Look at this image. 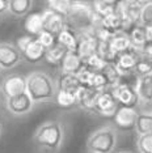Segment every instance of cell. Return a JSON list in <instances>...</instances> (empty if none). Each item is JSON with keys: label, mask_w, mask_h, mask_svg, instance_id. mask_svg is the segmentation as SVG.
I'll use <instances>...</instances> for the list:
<instances>
[{"label": "cell", "mask_w": 152, "mask_h": 153, "mask_svg": "<svg viewBox=\"0 0 152 153\" xmlns=\"http://www.w3.org/2000/svg\"><path fill=\"white\" fill-rule=\"evenodd\" d=\"M26 93L34 103L46 102L55 98L57 84L49 75L43 72H33L26 77Z\"/></svg>", "instance_id": "2"}, {"label": "cell", "mask_w": 152, "mask_h": 153, "mask_svg": "<svg viewBox=\"0 0 152 153\" xmlns=\"http://www.w3.org/2000/svg\"><path fill=\"white\" fill-rule=\"evenodd\" d=\"M134 74H135L138 77L152 75V59L146 56V55H143V56L140 58V60L138 62Z\"/></svg>", "instance_id": "31"}, {"label": "cell", "mask_w": 152, "mask_h": 153, "mask_svg": "<svg viewBox=\"0 0 152 153\" xmlns=\"http://www.w3.org/2000/svg\"><path fill=\"white\" fill-rule=\"evenodd\" d=\"M129 37H130V42H131V47L134 50H138L143 54L144 48L148 45V34H147V27H144L143 25H136L129 32Z\"/></svg>", "instance_id": "18"}, {"label": "cell", "mask_w": 152, "mask_h": 153, "mask_svg": "<svg viewBox=\"0 0 152 153\" xmlns=\"http://www.w3.org/2000/svg\"><path fill=\"white\" fill-rule=\"evenodd\" d=\"M118 107H119V105H118L115 97L113 94L112 89H106V90H102V92L100 93L97 102H96L95 114L112 118L114 114H115V111Z\"/></svg>", "instance_id": "11"}, {"label": "cell", "mask_w": 152, "mask_h": 153, "mask_svg": "<svg viewBox=\"0 0 152 153\" xmlns=\"http://www.w3.org/2000/svg\"><path fill=\"white\" fill-rule=\"evenodd\" d=\"M117 144V134L113 128L104 127L95 131L87 141L91 153H112Z\"/></svg>", "instance_id": "4"}, {"label": "cell", "mask_w": 152, "mask_h": 153, "mask_svg": "<svg viewBox=\"0 0 152 153\" xmlns=\"http://www.w3.org/2000/svg\"><path fill=\"white\" fill-rule=\"evenodd\" d=\"M54 100L58 103V106L64 107V109H70V107L77 105V94L63 92V90H57Z\"/></svg>", "instance_id": "28"}, {"label": "cell", "mask_w": 152, "mask_h": 153, "mask_svg": "<svg viewBox=\"0 0 152 153\" xmlns=\"http://www.w3.org/2000/svg\"><path fill=\"white\" fill-rule=\"evenodd\" d=\"M104 75L106 76V79H108V82H109V88L113 89L115 88L117 85L121 84V80H122V75L119 74V71L117 69V67L114 65L113 63H109L106 65L105 68H104Z\"/></svg>", "instance_id": "30"}, {"label": "cell", "mask_w": 152, "mask_h": 153, "mask_svg": "<svg viewBox=\"0 0 152 153\" xmlns=\"http://www.w3.org/2000/svg\"><path fill=\"white\" fill-rule=\"evenodd\" d=\"M109 45H110V47L113 48V51L117 55H119V54L125 53V51H127V50H130L131 48V42H130L129 33L121 32V33L113 34V37L110 38V41H109Z\"/></svg>", "instance_id": "23"}, {"label": "cell", "mask_w": 152, "mask_h": 153, "mask_svg": "<svg viewBox=\"0 0 152 153\" xmlns=\"http://www.w3.org/2000/svg\"><path fill=\"white\" fill-rule=\"evenodd\" d=\"M93 76H95V72L91 71L88 68H83L77 75V79L80 81V84L83 88H92V81H93Z\"/></svg>", "instance_id": "37"}, {"label": "cell", "mask_w": 152, "mask_h": 153, "mask_svg": "<svg viewBox=\"0 0 152 153\" xmlns=\"http://www.w3.org/2000/svg\"><path fill=\"white\" fill-rule=\"evenodd\" d=\"M147 34H148V43H152V27L147 29Z\"/></svg>", "instance_id": "40"}, {"label": "cell", "mask_w": 152, "mask_h": 153, "mask_svg": "<svg viewBox=\"0 0 152 153\" xmlns=\"http://www.w3.org/2000/svg\"><path fill=\"white\" fill-rule=\"evenodd\" d=\"M114 97H115L117 102L122 107H130V109H135L140 101V97L136 92V88L133 85L126 84V82H121L115 88L112 89Z\"/></svg>", "instance_id": "7"}, {"label": "cell", "mask_w": 152, "mask_h": 153, "mask_svg": "<svg viewBox=\"0 0 152 153\" xmlns=\"http://www.w3.org/2000/svg\"><path fill=\"white\" fill-rule=\"evenodd\" d=\"M81 89H83V86L76 75L60 74L57 80V90H63V92L77 94Z\"/></svg>", "instance_id": "20"}, {"label": "cell", "mask_w": 152, "mask_h": 153, "mask_svg": "<svg viewBox=\"0 0 152 153\" xmlns=\"http://www.w3.org/2000/svg\"><path fill=\"white\" fill-rule=\"evenodd\" d=\"M139 113L135 109L119 106L115 114L112 117V120L118 130L121 131H133L136 127V120Z\"/></svg>", "instance_id": "10"}, {"label": "cell", "mask_w": 152, "mask_h": 153, "mask_svg": "<svg viewBox=\"0 0 152 153\" xmlns=\"http://www.w3.org/2000/svg\"><path fill=\"white\" fill-rule=\"evenodd\" d=\"M93 9L81 1H72L71 11L67 16V25L76 33H84L92 30Z\"/></svg>", "instance_id": "3"}, {"label": "cell", "mask_w": 152, "mask_h": 153, "mask_svg": "<svg viewBox=\"0 0 152 153\" xmlns=\"http://www.w3.org/2000/svg\"><path fill=\"white\" fill-rule=\"evenodd\" d=\"M7 9H8V1H5V0H0V16H1Z\"/></svg>", "instance_id": "39"}, {"label": "cell", "mask_w": 152, "mask_h": 153, "mask_svg": "<svg viewBox=\"0 0 152 153\" xmlns=\"http://www.w3.org/2000/svg\"><path fill=\"white\" fill-rule=\"evenodd\" d=\"M21 54L16 46L9 43H0V67L13 68L21 62Z\"/></svg>", "instance_id": "14"}, {"label": "cell", "mask_w": 152, "mask_h": 153, "mask_svg": "<svg viewBox=\"0 0 152 153\" xmlns=\"http://www.w3.org/2000/svg\"><path fill=\"white\" fill-rule=\"evenodd\" d=\"M135 131L139 135L152 134V114H139Z\"/></svg>", "instance_id": "29"}, {"label": "cell", "mask_w": 152, "mask_h": 153, "mask_svg": "<svg viewBox=\"0 0 152 153\" xmlns=\"http://www.w3.org/2000/svg\"><path fill=\"white\" fill-rule=\"evenodd\" d=\"M140 25H143L147 29L152 27V1H146L140 16Z\"/></svg>", "instance_id": "36"}, {"label": "cell", "mask_w": 152, "mask_h": 153, "mask_svg": "<svg viewBox=\"0 0 152 153\" xmlns=\"http://www.w3.org/2000/svg\"><path fill=\"white\" fill-rule=\"evenodd\" d=\"M46 4L49 7V9H53V11L67 17L71 11L72 1H67V0H51V1H47Z\"/></svg>", "instance_id": "32"}, {"label": "cell", "mask_w": 152, "mask_h": 153, "mask_svg": "<svg viewBox=\"0 0 152 153\" xmlns=\"http://www.w3.org/2000/svg\"><path fill=\"white\" fill-rule=\"evenodd\" d=\"M102 90H97L95 88H83L77 93V105L88 113H95L96 102Z\"/></svg>", "instance_id": "17"}, {"label": "cell", "mask_w": 152, "mask_h": 153, "mask_svg": "<svg viewBox=\"0 0 152 153\" xmlns=\"http://www.w3.org/2000/svg\"><path fill=\"white\" fill-rule=\"evenodd\" d=\"M92 9L96 15L100 17H106L114 13H118L119 1H113V0H98V1L92 3Z\"/></svg>", "instance_id": "22"}, {"label": "cell", "mask_w": 152, "mask_h": 153, "mask_svg": "<svg viewBox=\"0 0 152 153\" xmlns=\"http://www.w3.org/2000/svg\"><path fill=\"white\" fill-rule=\"evenodd\" d=\"M119 153H131V152H119Z\"/></svg>", "instance_id": "43"}, {"label": "cell", "mask_w": 152, "mask_h": 153, "mask_svg": "<svg viewBox=\"0 0 152 153\" xmlns=\"http://www.w3.org/2000/svg\"><path fill=\"white\" fill-rule=\"evenodd\" d=\"M0 88H1L3 96H5L7 100L24 94L26 93V77L19 74L8 75L3 79Z\"/></svg>", "instance_id": "9"}, {"label": "cell", "mask_w": 152, "mask_h": 153, "mask_svg": "<svg viewBox=\"0 0 152 153\" xmlns=\"http://www.w3.org/2000/svg\"><path fill=\"white\" fill-rule=\"evenodd\" d=\"M1 94H3V92H1V88H0V98H1Z\"/></svg>", "instance_id": "42"}, {"label": "cell", "mask_w": 152, "mask_h": 153, "mask_svg": "<svg viewBox=\"0 0 152 153\" xmlns=\"http://www.w3.org/2000/svg\"><path fill=\"white\" fill-rule=\"evenodd\" d=\"M97 55L101 56L106 63H114L117 58V54L113 51V48L110 47L109 41L108 42H98V47H97Z\"/></svg>", "instance_id": "33"}, {"label": "cell", "mask_w": 152, "mask_h": 153, "mask_svg": "<svg viewBox=\"0 0 152 153\" xmlns=\"http://www.w3.org/2000/svg\"><path fill=\"white\" fill-rule=\"evenodd\" d=\"M143 56V54L138 50H134L133 47L130 50L125 51V53L117 55L115 60H114V65L117 67V69L119 71V74L122 75V77L133 74L135 71V67L138 64V62L140 60V58Z\"/></svg>", "instance_id": "8"}, {"label": "cell", "mask_w": 152, "mask_h": 153, "mask_svg": "<svg viewBox=\"0 0 152 153\" xmlns=\"http://www.w3.org/2000/svg\"><path fill=\"white\" fill-rule=\"evenodd\" d=\"M108 64L109 63H106V62L104 60L101 56H98L97 54L93 55V56H91V58H88L87 60H84L85 68L91 69V71H93V72H102L104 68H105Z\"/></svg>", "instance_id": "34"}, {"label": "cell", "mask_w": 152, "mask_h": 153, "mask_svg": "<svg viewBox=\"0 0 152 153\" xmlns=\"http://www.w3.org/2000/svg\"><path fill=\"white\" fill-rule=\"evenodd\" d=\"M37 39L39 41L41 45H42L45 48H49V47L54 46V45L57 43V37H55L54 34L49 33V32H45V30L37 37Z\"/></svg>", "instance_id": "38"}, {"label": "cell", "mask_w": 152, "mask_h": 153, "mask_svg": "<svg viewBox=\"0 0 152 153\" xmlns=\"http://www.w3.org/2000/svg\"><path fill=\"white\" fill-rule=\"evenodd\" d=\"M1 132H3V123L0 122V135H1Z\"/></svg>", "instance_id": "41"}, {"label": "cell", "mask_w": 152, "mask_h": 153, "mask_svg": "<svg viewBox=\"0 0 152 153\" xmlns=\"http://www.w3.org/2000/svg\"><path fill=\"white\" fill-rule=\"evenodd\" d=\"M16 48L20 51L24 60L29 63H38L45 59V54H46V48L41 45L39 41L36 37L30 36H22L17 38Z\"/></svg>", "instance_id": "5"}, {"label": "cell", "mask_w": 152, "mask_h": 153, "mask_svg": "<svg viewBox=\"0 0 152 153\" xmlns=\"http://www.w3.org/2000/svg\"><path fill=\"white\" fill-rule=\"evenodd\" d=\"M136 92L142 101L152 102V75L143 76L138 79Z\"/></svg>", "instance_id": "24"}, {"label": "cell", "mask_w": 152, "mask_h": 153, "mask_svg": "<svg viewBox=\"0 0 152 153\" xmlns=\"http://www.w3.org/2000/svg\"><path fill=\"white\" fill-rule=\"evenodd\" d=\"M32 0H9L8 11L17 17H22L32 9Z\"/></svg>", "instance_id": "27"}, {"label": "cell", "mask_w": 152, "mask_h": 153, "mask_svg": "<svg viewBox=\"0 0 152 153\" xmlns=\"http://www.w3.org/2000/svg\"><path fill=\"white\" fill-rule=\"evenodd\" d=\"M100 26H102L104 29H106L112 34H117V33L123 32V27H125L123 26V20H122V17H121L119 13H114V15L104 17Z\"/></svg>", "instance_id": "25"}, {"label": "cell", "mask_w": 152, "mask_h": 153, "mask_svg": "<svg viewBox=\"0 0 152 153\" xmlns=\"http://www.w3.org/2000/svg\"><path fill=\"white\" fill-rule=\"evenodd\" d=\"M64 131L59 122L47 120L37 128L33 135V141L38 148L47 153H55L62 147Z\"/></svg>", "instance_id": "1"}, {"label": "cell", "mask_w": 152, "mask_h": 153, "mask_svg": "<svg viewBox=\"0 0 152 153\" xmlns=\"http://www.w3.org/2000/svg\"><path fill=\"white\" fill-rule=\"evenodd\" d=\"M136 147L140 153H152V134L139 135L136 140Z\"/></svg>", "instance_id": "35"}, {"label": "cell", "mask_w": 152, "mask_h": 153, "mask_svg": "<svg viewBox=\"0 0 152 153\" xmlns=\"http://www.w3.org/2000/svg\"><path fill=\"white\" fill-rule=\"evenodd\" d=\"M146 1H119V9L118 13L123 20V32L129 33L134 26L140 24V16L142 9H143Z\"/></svg>", "instance_id": "6"}, {"label": "cell", "mask_w": 152, "mask_h": 153, "mask_svg": "<svg viewBox=\"0 0 152 153\" xmlns=\"http://www.w3.org/2000/svg\"><path fill=\"white\" fill-rule=\"evenodd\" d=\"M42 17H43V30L54 34L55 37L67 26V17L53 11V9L46 8L42 12Z\"/></svg>", "instance_id": "12"}, {"label": "cell", "mask_w": 152, "mask_h": 153, "mask_svg": "<svg viewBox=\"0 0 152 153\" xmlns=\"http://www.w3.org/2000/svg\"><path fill=\"white\" fill-rule=\"evenodd\" d=\"M57 42L62 45L67 51L71 53H76L77 48V42H79V34L75 32L74 29H71L70 26H66L62 32L57 36Z\"/></svg>", "instance_id": "21"}, {"label": "cell", "mask_w": 152, "mask_h": 153, "mask_svg": "<svg viewBox=\"0 0 152 153\" xmlns=\"http://www.w3.org/2000/svg\"><path fill=\"white\" fill-rule=\"evenodd\" d=\"M60 69V74H67V75H79V72L81 71L84 65V60L79 56L76 53H71L68 51L66 54V56L62 59L60 64L58 65Z\"/></svg>", "instance_id": "16"}, {"label": "cell", "mask_w": 152, "mask_h": 153, "mask_svg": "<svg viewBox=\"0 0 152 153\" xmlns=\"http://www.w3.org/2000/svg\"><path fill=\"white\" fill-rule=\"evenodd\" d=\"M97 47H98V41L91 33V30L84 33H79V42H77V48H76V54L83 60H87L88 58L97 54Z\"/></svg>", "instance_id": "13"}, {"label": "cell", "mask_w": 152, "mask_h": 153, "mask_svg": "<svg viewBox=\"0 0 152 153\" xmlns=\"http://www.w3.org/2000/svg\"><path fill=\"white\" fill-rule=\"evenodd\" d=\"M24 29L30 37H38L43 32V17L42 12H34L26 16L24 21Z\"/></svg>", "instance_id": "19"}, {"label": "cell", "mask_w": 152, "mask_h": 153, "mask_svg": "<svg viewBox=\"0 0 152 153\" xmlns=\"http://www.w3.org/2000/svg\"><path fill=\"white\" fill-rule=\"evenodd\" d=\"M33 101L30 98V96L28 93H24V94L12 97V98L7 100V107L15 115H22V114H26L32 110L33 107Z\"/></svg>", "instance_id": "15"}, {"label": "cell", "mask_w": 152, "mask_h": 153, "mask_svg": "<svg viewBox=\"0 0 152 153\" xmlns=\"http://www.w3.org/2000/svg\"><path fill=\"white\" fill-rule=\"evenodd\" d=\"M68 51L62 46L59 43H55L54 46H51L49 48H46V54H45V60L50 64H55V65H59L62 59L66 56Z\"/></svg>", "instance_id": "26"}]
</instances>
